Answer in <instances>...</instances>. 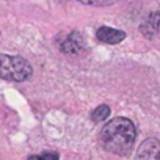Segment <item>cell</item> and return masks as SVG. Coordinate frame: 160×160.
Returning a JSON list of instances; mask_svg holds the SVG:
<instances>
[{
    "label": "cell",
    "instance_id": "obj_5",
    "mask_svg": "<svg viewBox=\"0 0 160 160\" xmlns=\"http://www.w3.org/2000/svg\"><path fill=\"white\" fill-rule=\"evenodd\" d=\"M96 38L99 42H104V44H119L121 41H124L126 38V33L122 30H118V28H112V27H107V25H102L98 28L96 32Z\"/></svg>",
    "mask_w": 160,
    "mask_h": 160
},
{
    "label": "cell",
    "instance_id": "obj_8",
    "mask_svg": "<svg viewBox=\"0 0 160 160\" xmlns=\"http://www.w3.org/2000/svg\"><path fill=\"white\" fill-rule=\"evenodd\" d=\"M58 152L49 151V152H42L41 155H30L28 160H58Z\"/></svg>",
    "mask_w": 160,
    "mask_h": 160
},
{
    "label": "cell",
    "instance_id": "obj_4",
    "mask_svg": "<svg viewBox=\"0 0 160 160\" xmlns=\"http://www.w3.org/2000/svg\"><path fill=\"white\" fill-rule=\"evenodd\" d=\"M135 160H160V140L157 138L144 140L137 149Z\"/></svg>",
    "mask_w": 160,
    "mask_h": 160
},
{
    "label": "cell",
    "instance_id": "obj_3",
    "mask_svg": "<svg viewBox=\"0 0 160 160\" xmlns=\"http://www.w3.org/2000/svg\"><path fill=\"white\" fill-rule=\"evenodd\" d=\"M87 49V42L83 36L78 32H71L61 42H60V50L68 55H78Z\"/></svg>",
    "mask_w": 160,
    "mask_h": 160
},
{
    "label": "cell",
    "instance_id": "obj_6",
    "mask_svg": "<svg viewBox=\"0 0 160 160\" xmlns=\"http://www.w3.org/2000/svg\"><path fill=\"white\" fill-rule=\"evenodd\" d=\"M160 28V11H152L140 25V32L146 36V38H152L155 36V33Z\"/></svg>",
    "mask_w": 160,
    "mask_h": 160
},
{
    "label": "cell",
    "instance_id": "obj_9",
    "mask_svg": "<svg viewBox=\"0 0 160 160\" xmlns=\"http://www.w3.org/2000/svg\"><path fill=\"white\" fill-rule=\"evenodd\" d=\"M78 2L87 3V5H93V7H107V5L115 3L116 0H78Z\"/></svg>",
    "mask_w": 160,
    "mask_h": 160
},
{
    "label": "cell",
    "instance_id": "obj_1",
    "mask_svg": "<svg viewBox=\"0 0 160 160\" xmlns=\"http://www.w3.org/2000/svg\"><path fill=\"white\" fill-rule=\"evenodd\" d=\"M137 140V127L129 118H113L108 121L101 133L99 141L102 148L116 155H129Z\"/></svg>",
    "mask_w": 160,
    "mask_h": 160
},
{
    "label": "cell",
    "instance_id": "obj_7",
    "mask_svg": "<svg viewBox=\"0 0 160 160\" xmlns=\"http://www.w3.org/2000/svg\"><path fill=\"white\" fill-rule=\"evenodd\" d=\"M108 116H110V107L105 105V104L96 107V108L91 112V119H93V122H101V121L107 119Z\"/></svg>",
    "mask_w": 160,
    "mask_h": 160
},
{
    "label": "cell",
    "instance_id": "obj_2",
    "mask_svg": "<svg viewBox=\"0 0 160 160\" xmlns=\"http://www.w3.org/2000/svg\"><path fill=\"white\" fill-rule=\"evenodd\" d=\"M33 74L32 64L18 55L0 53V78L11 82H25Z\"/></svg>",
    "mask_w": 160,
    "mask_h": 160
}]
</instances>
